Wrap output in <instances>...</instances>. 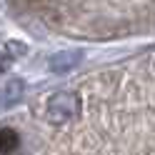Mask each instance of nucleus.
<instances>
[{
    "label": "nucleus",
    "mask_w": 155,
    "mask_h": 155,
    "mask_svg": "<svg viewBox=\"0 0 155 155\" xmlns=\"http://www.w3.org/2000/svg\"><path fill=\"white\" fill-rule=\"evenodd\" d=\"M78 115H80V98L75 93L60 90L48 100V120L55 125H63L68 120L78 118Z\"/></svg>",
    "instance_id": "obj_1"
},
{
    "label": "nucleus",
    "mask_w": 155,
    "mask_h": 155,
    "mask_svg": "<svg viewBox=\"0 0 155 155\" xmlns=\"http://www.w3.org/2000/svg\"><path fill=\"white\" fill-rule=\"evenodd\" d=\"M23 95H25V83L20 80V78H10V80H5V85L0 88V110L15 108V105L23 100Z\"/></svg>",
    "instance_id": "obj_2"
},
{
    "label": "nucleus",
    "mask_w": 155,
    "mask_h": 155,
    "mask_svg": "<svg viewBox=\"0 0 155 155\" xmlns=\"http://www.w3.org/2000/svg\"><path fill=\"white\" fill-rule=\"evenodd\" d=\"M80 50H65V53H58L50 58V70L53 73H68V70H73V68L80 63Z\"/></svg>",
    "instance_id": "obj_3"
},
{
    "label": "nucleus",
    "mask_w": 155,
    "mask_h": 155,
    "mask_svg": "<svg viewBox=\"0 0 155 155\" xmlns=\"http://www.w3.org/2000/svg\"><path fill=\"white\" fill-rule=\"evenodd\" d=\"M20 145V135L13 128H0V155H10Z\"/></svg>",
    "instance_id": "obj_4"
}]
</instances>
